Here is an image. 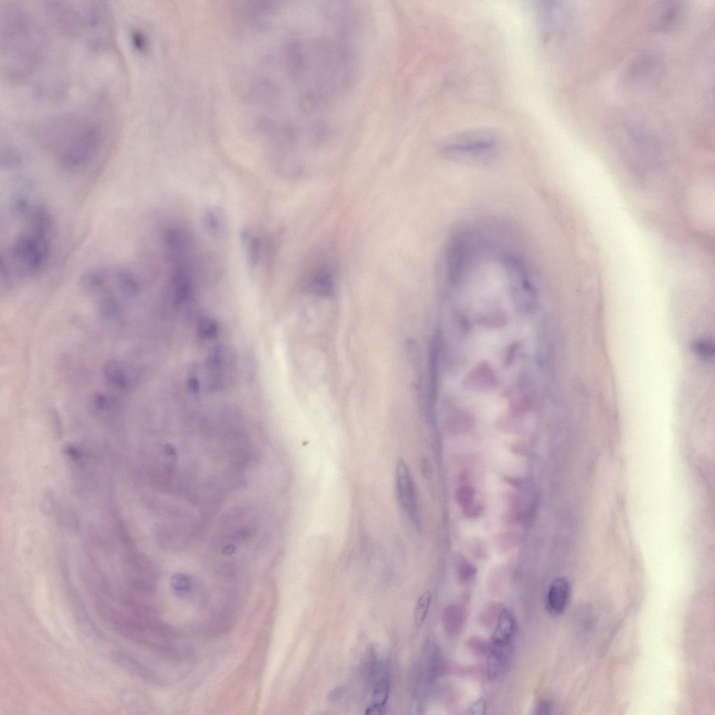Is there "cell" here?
<instances>
[{
  "instance_id": "5bb4252c",
  "label": "cell",
  "mask_w": 715,
  "mask_h": 715,
  "mask_svg": "<svg viewBox=\"0 0 715 715\" xmlns=\"http://www.w3.org/2000/svg\"><path fill=\"white\" fill-rule=\"evenodd\" d=\"M240 240L249 266L255 268L261 257L259 237L251 229L245 228L241 231Z\"/></svg>"
},
{
  "instance_id": "603a6c76",
  "label": "cell",
  "mask_w": 715,
  "mask_h": 715,
  "mask_svg": "<svg viewBox=\"0 0 715 715\" xmlns=\"http://www.w3.org/2000/svg\"><path fill=\"white\" fill-rule=\"evenodd\" d=\"M694 353L701 358L709 360L714 354L713 346L707 340H698L693 345Z\"/></svg>"
},
{
  "instance_id": "ffe728a7",
  "label": "cell",
  "mask_w": 715,
  "mask_h": 715,
  "mask_svg": "<svg viewBox=\"0 0 715 715\" xmlns=\"http://www.w3.org/2000/svg\"><path fill=\"white\" fill-rule=\"evenodd\" d=\"M457 607H449L446 611L444 617L445 627L449 628V632H455L462 625V613Z\"/></svg>"
},
{
  "instance_id": "6da1fadb",
  "label": "cell",
  "mask_w": 715,
  "mask_h": 715,
  "mask_svg": "<svg viewBox=\"0 0 715 715\" xmlns=\"http://www.w3.org/2000/svg\"><path fill=\"white\" fill-rule=\"evenodd\" d=\"M7 212L16 223L13 238L2 254L6 277H34L47 266L54 238V220L48 208L33 195L16 197Z\"/></svg>"
},
{
  "instance_id": "cb8c5ba5",
  "label": "cell",
  "mask_w": 715,
  "mask_h": 715,
  "mask_svg": "<svg viewBox=\"0 0 715 715\" xmlns=\"http://www.w3.org/2000/svg\"><path fill=\"white\" fill-rule=\"evenodd\" d=\"M131 40L134 48L138 51L144 50L146 40L145 35L138 30H133L131 32Z\"/></svg>"
},
{
  "instance_id": "30bf717a",
  "label": "cell",
  "mask_w": 715,
  "mask_h": 715,
  "mask_svg": "<svg viewBox=\"0 0 715 715\" xmlns=\"http://www.w3.org/2000/svg\"><path fill=\"white\" fill-rule=\"evenodd\" d=\"M171 277V287L175 300L177 303H185L192 294V279L190 266H174Z\"/></svg>"
},
{
  "instance_id": "9c48e42d",
  "label": "cell",
  "mask_w": 715,
  "mask_h": 715,
  "mask_svg": "<svg viewBox=\"0 0 715 715\" xmlns=\"http://www.w3.org/2000/svg\"><path fill=\"white\" fill-rule=\"evenodd\" d=\"M369 677L373 703L386 705L390 692V680L384 664L381 662L374 663Z\"/></svg>"
},
{
  "instance_id": "83f0119b",
  "label": "cell",
  "mask_w": 715,
  "mask_h": 715,
  "mask_svg": "<svg viewBox=\"0 0 715 715\" xmlns=\"http://www.w3.org/2000/svg\"><path fill=\"white\" fill-rule=\"evenodd\" d=\"M551 705L547 702H544L539 706V714H547L550 712Z\"/></svg>"
},
{
  "instance_id": "44dd1931",
  "label": "cell",
  "mask_w": 715,
  "mask_h": 715,
  "mask_svg": "<svg viewBox=\"0 0 715 715\" xmlns=\"http://www.w3.org/2000/svg\"><path fill=\"white\" fill-rule=\"evenodd\" d=\"M457 570L460 579L464 582L471 579L477 572L476 568L462 557L457 560Z\"/></svg>"
},
{
  "instance_id": "d6986e66",
  "label": "cell",
  "mask_w": 715,
  "mask_h": 715,
  "mask_svg": "<svg viewBox=\"0 0 715 715\" xmlns=\"http://www.w3.org/2000/svg\"><path fill=\"white\" fill-rule=\"evenodd\" d=\"M219 334V326L214 321L208 318H203L199 321L198 324V334L203 339H212L216 338Z\"/></svg>"
},
{
  "instance_id": "8992f818",
  "label": "cell",
  "mask_w": 715,
  "mask_h": 715,
  "mask_svg": "<svg viewBox=\"0 0 715 715\" xmlns=\"http://www.w3.org/2000/svg\"><path fill=\"white\" fill-rule=\"evenodd\" d=\"M397 492L402 510L416 529L421 528L418 494L412 473L404 461H400L397 468Z\"/></svg>"
},
{
  "instance_id": "2e32d148",
  "label": "cell",
  "mask_w": 715,
  "mask_h": 715,
  "mask_svg": "<svg viewBox=\"0 0 715 715\" xmlns=\"http://www.w3.org/2000/svg\"><path fill=\"white\" fill-rule=\"evenodd\" d=\"M488 660V675L490 679L499 677L504 671L509 654L510 644H492Z\"/></svg>"
},
{
  "instance_id": "9a60e30c",
  "label": "cell",
  "mask_w": 715,
  "mask_h": 715,
  "mask_svg": "<svg viewBox=\"0 0 715 715\" xmlns=\"http://www.w3.org/2000/svg\"><path fill=\"white\" fill-rule=\"evenodd\" d=\"M90 407L93 413L103 418H112L121 412V404L114 398L96 393L90 401Z\"/></svg>"
},
{
  "instance_id": "ac0fdd59",
  "label": "cell",
  "mask_w": 715,
  "mask_h": 715,
  "mask_svg": "<svg viewBox=\"0 0 715 715\" xmlns=\"http://www.w3.org/2000/svg\"><path fill=\"white\" fill-rule=\"evenodd\" d=\"M432 601V594L430 591H425L418 598L414 612V620L416 625L419 627L425 620Z\"/></svg>"
},
{
  "instance_id": "4316f807",
  "label": "cell",
  "mask_w": 715,
  "mask_h": 715,
  "mask_svg": "<svg viewBox=\"0 0 715 715\" xmlns=\"http://www.w3.org/2000/svg\"><path fill=\"white\" fill-rule=\"evenodd\" d=\"M189 388L190 390L195 393L199 391L200 385L198 379L195 377H192L189 381Z\"/></svg>"
},
{
  "instance_id": "8fae6325",
  "label": "cell",
  "mask_w": 715,
  "mask_h": 715,
  "mask_svg": "<svg viewBox=\"0 0 715 715\" xmlns=\"http://www.w3.org/2000/svg\"><path fill=\"white\" fill-rule=\"evenodd\" d=\"M570 585L564 578H557L552 583L548 593V607L554 615L562 614L570 597Z\"/></svg>"
},
{
  "instance_id": "d4e9b609",
  "label": "cell",
  "mask_w": 715,
  "mask_h": 715,
  "mask_svg": "<svg viewBox=\"0 0 715 715\" xmlns=\"http://www.w3.org/2000/svg\"><path fill=\"white\" fill-rule=\"evenodd\" d=\"M486 711V701L484 698H480L475 701L468 710L469 714L482 715Z\"/></svg>"
},
{
  "instance_id": "ba28073f",
  "label": "cell",
  "mask_w": 715,
  "mask_h": 715,
  "mask_svg": "<svg viewBox=\"0 0 715 715\" xmlns=\"http://www.w3.org/2000/svg\"><path fill=\"white\" fill-rule=\"evenodd\" d=\"M103 375L111 386L122 390L132 388L138 379V373L134 367L116 360H112L105 364Z\"/></svg>"
},
{
  "instance_id": "7a4b0ae2",
  "label": "cell",
  "mask_w": 715,
  "mask_h": 715,
  "mask_svg": "<svg viewBox=\"0 0 715 715\" xmlns=\"http://www.w3.org/2000/svg\"><path fill=\"white\" fill-rule=\"evenodd\" d=\"M95 112H74L50 120L42 129L45 145L60 166L80 173L99 158L109 138V126Z\"/></svg>"
},
{
  "instance_id": "277c9868",
  "label": "cell",
  "mask_w": 715,
  "mask_h": 715,
  "mask_svg": "<svg viewBox=\"0 0 715 715\" xmlns=\"http://www.w3.org/2000/svg\"><path fill=\"white\" fill-rule=\"evenodd\" d=\"M503 149V140L492 130L473 129L453 135L442 145L443 153L449 158L468 162L483 163L497 158Z\"/></svg>"
},
{
  "instance_id": "5b68a950",
  "label": "cell",
  "mask_w": 715,
  "mask_h": 715,
  "mask_svg": "<svg viewBox=\"0 0 715 715\" xmlns=\"http://www.w3.org/2000/svg\"><path fill=\"white\" fill-rule=\"evenodd\" d=\"M125 581L132 592L151 595L157 586V571L147 557L135 555L127 558L124 568Z\"/></svg>"
},
{
  "instance_id": "7c38bea8",
  "label": "cell",
  "mask_w": 715,
  "mask_h": 715,
  "mask_svg": "<svg viewBox=\"0 0 715 715\" xmlns=\"http://www.w3.org/2000/svg\"><path fill=\"white\" fill-rule=\"evenodd\" d=\"M112 657L115 664L129 675L147 681L153 680V675L150 670L128 653L116 651L113 653Z\"/></svg>"
},
{
  "instance_id": "e0dca14e",
  "label": "cell",
  "mask_w": 715,
  "mask_h": 715,
  "mask_svg": "<svg viewBox=\"0 0 715 715\" xmlns=\"http://www.w3.org/2000/svg\"><path fill=\"white\" fill-rule=\"evenodd\" d=\"M475 490L469 486H462L457 490L455 493L456 501L462 509L464 514H468L477 505L475 502Z\"/></svg>"
},
{
  "instance_id": "7402d4cb",
  "label": "cell",
  "mask_w": 715,
  "mask_h": 715,
  "mask_svg": "<svg viewBox=\"0 0 715 715\" xmlns=\"http://www.w3.org/2000/svg\"><path fill=\"white\" fill-rule=\"evenodd\" d=\"M205 223L208 231L214 235L219 234L221 230V221L216 212L208 210L205 216Z\"/></svg>"
},
{
  "instance_id": "4fadbf2b",
  "label": "cell",
  "mask_w": 715,
  "mask_h": 715,
  "mask_svg": "<svg viewBox=\"0 0 715 715\" xmlns=\"http://www.w3.org/2000/svg\"><path fill=\"white\" fill-rule=\"evenodd\" d=\"M514 631L515 622L514 617L508 610H504L499 615L496 628L492 634V644H510Z\"/></svg>"
},
{
  "instance_id": "484cf974",
  "label": "cell",
  "mask_w": 715,
  "mask_h": 715,
  "mask_svg": "<svg viewBox=\"0 0 715 715\" xmlns=\"http://www.w3.org/2000/svg\"><path fill=\"white\" fill-rule=\"evenodd\" d=\"M385 709V705L373 703L372 705L367 708L365 714L379 715L384 713Z\"/></svg>"
},
{
  "instance_id": "52a82bcc",
  "label": "cell",
  "mask_w": 715,
  "mask_h": 715,
  "mask_svg": "<svg viewBox=\"0 0 715 715\" xmlns=\"http://www.w3.org/2000/svg\"><path fill=\"white\" fill-rule=\"evenodd\" d=\"M327 263L318 264L312 268L305 281V290L319 297H331L335 291V273Z\"/></svg>"
},
{
  "instance_id": "3957f363",
  "label": "cell",
  "mask_w": 715,
  "mask_h": 715,
  "mask_svg": "<svg viewBox=\"0 0 715 715\" xmlns=\"http://www.w3.org/2000/svg\"><path fill=\"white\" fill-rule=\"evenodd\" d=\"M45 33L27 10L14 3L1 7V55L8 79L23 81L42 61Z\"/></svg>"
}]
</instances>
